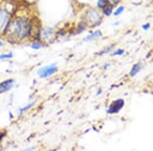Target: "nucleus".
Instances as JSON below:
<instances>
[{"instance_id":"2","label":"nucleus","mask_w":153,"mask_h":151,"mask_svg":"<svg viewBox=\"0 0 153 151\" xmlns=\"http://www.w3.org/2000/svg\"><path fill=\"white\" fill-rule=\"evenodd\" d=\"M103 19L104 16L97 7L87 6L85 9H83L80 19H82L87 24L88 28L95 29L98 28L103 23Z\"/></svg>"},{"instance_id":"14","label":"nucleus","mask_w":153,"mask_h":151,"mask_svg":"<svg viewBox=\"0 0 153 151\" xmlns=\"http://www.w3.org/2000/svg\"><path fill=\"white\" fill-rule=\"evenodd\" d=\"M112 3L110 0H97V3H96V7L101 11L104 7H106L108 4Z\"/></svg>"},{"instance_id":"7","label":"nucleus","mask_w":153,"mask_h":151,"mask_svg":"<svg viewBox=\"0 0 153 151\" xmlns=\"http://www.w3.org/2000/svg\"><path fill=\"white\" fill-rule=\"evenodd\" d=\"M14 85H16V81L13 79H6V80L0 82V95L10 92L13 89Z\"/></svg>"},{"instance_id":"9","label":"nucleus","mask_w":153,"mask_h":151,"mask_svg":"<svg viewBox=\"0 0 153 151\" xmlns=\"http://www.w3.org/2000/svg\"><path fill=\"white\" fill-rule=\"evenodd\" d=\"M36 103H37V100L36 99H33V100H30L27 104H25L24 106H21V107L18 109V112H19V115H24V113H26V112H28V111L30 109H32V108L34 107V106L36 105Z\"/></svg>"},{"instance_id":"4","label":"nucleus","mask_w":153,"mask_h":151,"mask_svg":"<svg viewBox=\"0 0 153 151\" xmlns=\"http://www.w3.org/2000/svg\"><path fill=\"white\" fill-rule=\"evenodd\" d=\"M40 40L45 45L52 44L57 40L56 38V29L53 27H42L40 32Z\"/></svg>"},{"instance_id":"15","label":"nucleus","mask_w":153,"mask_h":151,"mask_svg":"<svg viewBox=\"0 0 153 151\" xmlns=\"http://www.w3.org/2000/svg\"><path fill=\"white\" fill-rule=\"evenodd\" d=\"M114 46H115V44H114V43L110 44L109 46L105 47L104 49H102V50H100L99 52L97 53V55H105V54H108L109 52H111V51L113 50V49H114Z\"/></svg>"},{"instance_id":"6","label":"nucleus","mask_w":153,"mask_h":151,"mask_svg":"<svg viewBox=\"0 0 153 151\" xmlns=\"http://www.w3.org/2000/svg\"><path fill=\"white\" fill-rule=\"evenodd\" d=\"M125 104H126V101L124 98L115 99L106 108V113L107 115H117L125 107Z\"/></svg>"},{"instance_id":"24","label":"nucleus","mask_w":153,"mask_h":151,"mask_svg":"<svg viewBox=\"0 0 153 151\" xmlns=\"http://www.w3.org/2000/svg\"><path fill=\"white\" fill-rule=\"evenodd\" d=\"M101 92H102V90H101V89H99V90L97 91V95H100Z\"/></svg>"},{"instance_id":"16","label":"nucleus","mask_w":153,"mask_h":151,"mask_svg":"<svg viewBox=\"0 0 153 151\" xmlns=\"http://www.w3.org/2000/svg\"><path fill=\"white\" fill-rule=\"evenodd\" d=\"M13 53L11 51H8V52H3L0 54V60L3 61V60H7V59H11L13 58Z\"/></svg>"},{"instance_id":"22","label":"nucleus","mask_w":153,"mask_h":151,"mask_svg":"<svg viewBox=\"0 0 153 151\" xmlns=\"http://www.w3.org/2000/svg\"><path fill=\"white\" fill-rule=\"evenodd\" d=\"M34 149H35V147H29V148H26L25 150H26V151H31V150H34Z\"/></svg>"},{"instance_id":"1","label":"nucleus","mask_w":153,"mask_h":151,"mask_svg":"<svg viewBox=\"0 0 153 151\" xmlns=\"http://www.w3.org/2000/svg\"><path fill=\"white\" fill-rule=\"evenodd\" d=\"M39 24L40 23L37 19L27 9L16 10L2 37L7 43L13 45L30 42L32 40L34 30Z\"/></svg>"},{"instance_id":"25","label":"nucleus","mask_w":153,"mask_h":151,"mask_svg":"<svg viewBox=\"0 0 153 151\" xmlns=\"http://www.w3.org/2000/svg\"><path fill=\"white\" fill-rule=\"evenodd\" d=\"M151 3H153V0H151Z\"/></svg>"},{"instance_id":"3","label":"nucleus","mask_w":153,"mask_h":151,"mask_svg":"<svg viewBox=\"0 0 153 151\" xmlns=\"http://www.w3.org/2000/svg\"><path fill=\"white\" fill-rule=\"evenodd\" d=\"M16 10V6L11 2L4 1L0 3V36H3Z\"/></svg>"},{"instance_id":"8","label":"nucleus","mask_w":153,"mask_h":151,"mask_svg":"<svg viewBox=\"0 0 153 151\" xmlns=\"http://www.w3.org/2000/svg\"><path fill=\"white\" fill-rule=\"evenodd\" d=\"M102 36H103V34L101 30H95V31H91L87 36L84 37L83 40L85 42H91V41H94V40H97V39L102 38Z\"/></svg>"},{"instance_id":"12","label":"nucleus","mask_w":153,"mask_h":151,"mask_svg":"<svg viewBox=\"0 0 153 151\" xmlns=\"http://www.w3.org/2000/svg\"><path fill=\"white\" fill-rule=\"evenodd\" d=\"M45 46V44L43 43L41 40H32L30 41V47L33 50H40L43 47Z\"/></svg>"},{"instance_id":"10","label":"nucleus","mask_w":153,"mask_h":151,"mask_svg":"<svg viewBox=\"0 0 153 151\" xmlns=\"http://www.w3.org/2000/svg\"><path fill=\"white\" fill-rule=\"evenodd\" d=\"M141 70H142V62L141 61H138V62H136L135 64H133L132 68H131V71L129 73V76L131 78H135V77L141 71Z\"/></svg>"},{"instance_id":"17","label":"nucleus","mask_w":153,"mask_h":151,"mask_svg":"<svg viewBox=\"0 0 153 151\" xmlns=\"http://www.w3.org/2000/svg\"><path fill=\"white\" fill-rule=\"evenodd\" d=\"M111 56H122L125 54V50L122 48H118V49H114V50L111 51Z\"/></svg>"},{"instance_id":"21","label":"nucleus","mask_w":153,"mask_h":151,"mask_svg":"<svg viewBox=\"0 0 153 151\" xmlns=\"http://www.w3.org/2000/svg\"><path fill=\"white\" fill-rule=\"evenodd\" d=\"M4 46H5V42L0 39V48H3Z\"/></svg>"},{"instance_id":"11","label":"nucleus","mask_w":153,"mask_h":151,"mask_svg":"<svg viewBox=\"0 0 153 151\" xmlns=\"http://www.w3.org/2000/svg\"><path fill=\"white\" fill-rule=\"evenodd\" d=\"M114 8H115L114 4L110 3V4H108V5L106 6V7H104L102 10H101V13L103 14V16H112Z\"/></svg>"},{"instance_id":"18","label":"nucleus","mask_w":153,"mask_h":151,"mask_svg":"<svg viewBox=\"0 0 153 151\" xmlns=\"http://www.w3.org/2000/svg\"><path fill=\"white\" fill-rule=\"evenodd\" d=\"M150 28H151V24L150 23H146V24L142 25V29L144 30V31H148V30H150Z\"/></svg>"},{"instance_id":"19","label":"nucleus","mask_w":153,"mask_h":151,"mask_svg":"<svg viewBox=\"0 0 153 151\" xmlns=\"http://www.w3.org/2000/svg\"><path fill=\"white\" fill-rule=\"evenodd\" d=\"M5 137H6V132H5V131H3V132H0V143L3 141V139Z\"/></svg>"},{"instance_id":"26","label":"nucleus","mask_w":153,"mask_h":151,"mask_svg":"<svg viewBox=\"0 0 153 151\" xmlns=\"http://www.w3.org/2000/svg\"><path fill=\"white\" fill-rule=\"evenodd\" d=\"M152 12H153V11H152Z\"/></svg>"},{"instance_id":"13","label":"nucleus","mask_w":153,"mask_h":151,"mask_svg":"<svg viewBox=\"0 0 153 151\" xmlns=\"http://www.w3.org/2000/svg\"><path fill=\"white\" fill-rule=\"evenodd\" d=\"M125 10H126V6H125V5H123V4H120V5L115 6L114 10H113L112 16H122V14L124 13V11H125Z\"/></svg>"},{"instance_id":"20","label":"nucleus","mask_w":153,"mask_h":151,"mask_svg":"<svg viewBox=\"0 0 153 151\" xmlns=\"http://www.w3.org/2000/svg\"><path fill=\"white\" fill-rule=\"evenodd\" d=\"M110 1H111L115 6H117V5H120V4H122L123 0H110Z\"/></svg>"},{"instance_id":"23","label":"nucleus","mask_w":153,"mask_h":151,"mask_svg":"<svg viewBox=\"0 0 153 151\" xmlns=\"http://www.w3.org/2000/svg\"><path fill=\"white\" fill-rule=\"evenodd\" d=\"M108 66H109V63H106V64H104V66H103V68H104V70H106V68H107Z\"/></svg>"},{"instance_id":"5","label":"nucleus","mask_w":153,"mask_h":151,"mask_svg":"<svg viewBox=\"0 0 153 151\" xmlns=\"http://www.w3.org/2000/svg\"><path fill=\"white\" fill-rule=\"evenodd\" d=\"M58 71L57 64L55 62L53 63H49L47 65L41 66L40 68H38L37 71V76L40 79H48L50 77H52L53 75H55Z\"/></svg>"}]
</instances>
